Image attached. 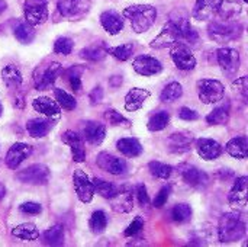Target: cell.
Returning <instances> with one entry per match:
<instances>
[{
  "label": "cell",
  "instance_id": "obj_38",
  "mask_svg": "<svg viewBox=\"0 0 248 247\" xmlns=\"http://www.w3.org/2000/svg\"><path fill=\"white\" fill-rule=\"evenodd\" d=\"M93 188H94V194L100 195L105 199H110L116 194V191H118L116 185H113V183H110L108 181L99 179V178H96L93 181Z\"/></svg>",
  "mask_w": 248,
  "mask_h": 247
},
{
  "label": "cell",
  "instance_id": "obj_7",
  "mask_svg": "<svg viewBox=\"0 0 248 247\" xmlns=\"http://www.w3.org/2000/svg\"><path fill=\"white\" fill-rule=\"evenodd\" d=\"M23 13L26 22L32 26L45 23L48 20V0H26Z\"/></svg>",
  "mask_w": 248,
  "mask_h": 247
},
{
  "label": "cell",
  "instance_id": "obj_45",
  "mask_svg": "<svg viewBox=\"0 0 248 247\" xmlns=\"http://www.w3.org/2000/svg\"><path fill=\"white\" fill-rule=\"evenodd\" d=\"M83 70L84 68L80 66H73L65 71L68 84L73 89V92H76V93L81 90V73H83Z\"/></svg>",
  "mask_w": 248,
  "mask_h": 247
},
{
  "label": "cell",
  "instance_id": "obj_10",
  "mask_svg": "<svg viewBox=\"0 0 248 247\" xmlns=\"http://www.w3.org/2000/svg\"><path fill=\"white\" fill-rule=\"evenodd\" d=\"M96 163L97 166L110 173V175H115V176H121V175H125L126 170H128V163L125 159H121V157H116L110 153H106V151H102L97 154L96 157Z\"/></svg>",
  "mask_w": 248,
  "mask_h": 247
},
{
  "label": "cell",
  "instance_id": "obj_15",
  "mask_svg": "<svg viewBox=\"0 0 248 247\" xmlns=\"http://www.w3.org/2000/svg\"><path fill=\"white\" fill-rule=\"evenodd\" d=\"M176 42H182L180 33H179L177 28L171 22H167L163 26L161 32L151 41L150 47L154 48V49H163V48L174 45Z\"/></svg>",
  "mask_w": 248,
  "mask_h": 247
},
{
  "label": "cell",
  "instance_id": "obj_52",
  "mask_svg": "<svg viewBox=\"0 0 248 247\" xmlns=\"http://www.w3.org/2000/svg\"><path fill=\"white\" fill-rule=\"evenodd\" d=\"M179 118L183 119V121H198L201 118V115H199L198 111L183 106V108L179 109Z\"/></svg>",
  "mask_w": 248,
  "mask_h": 247
},
{
  "label": "cell",
  "instance_id": "obj_32",
  "mask_svg": "<svg viewBox=\"0 0 248 247\" xmlns=\"http://www.w3.org/2000/svg\"><path fill=\"white\" fill-rule=\"evenodd\" d=\"M230 115H231V106L230 102H225L224 105L215 108L206 116V122L211 125H225L230 121Z\"/></svg>",
  "mask_w": 248,
  "mask_h": 247
},
{
  "label": "cell",
  "instance_id": "obj_2",
  "mask_svg": "<svg viewBox=\"0 0 248 247\" xmlns=\"http://www.w3.org/2000/svg\"><path fill=\"white\" fill-rule=\"evenodd\" d=\"M124 17L131 20L134 32L142 33L154 25L157 19V9L151 4H132L124 10Z\"/></svg>",
  "mask_w": 248,
  "mask_h": 247
},
{
  "label": "cell",
  "instance_id": "obj_8",
  "mask_svg": "<svg viewBox=\"0 0 248 247\" xmlns=\"http://www.w3.org/2000/svg\"><path fill=\"white\" fill-rule=\"evenodd\" d=\"M171 60L176 67L183 71L193 70L198 63L190 47L185 42H176L174 45H171Z\"/></svg>",
  "mask_w": 248,
  "mask_h": 247
},
{
  "label": "cell",
  "instance_id": "obj_43",
  "mask_svg": "<svg viewBox=\"0 0 248 247\" xmlns=\"http://www.w3.org/2000/svg\"><path fill=\"white\" fill-rule=\"evenodd\" d=\"M134 48H135V45L132 42H128V44H122V45H118L113 48H108V54H110L112 57H115L119 61H128L132 57Z\"/></svg>",
  "mask_w": 248,
  "mask_h": 247
},
{
  "label": "cell",
  "instance_id": "obj_51",
  "mask_svg": "<svg viewBox=\"0 0 248 247\" xmlns=\"http://www.w3.org/2000/svg\"><path fill=\"white\" fill-rule=\"evenodd\" d=\"M232 87H234L235 90H238V92L241 93V96H243L244 102H247V99H248V77L247 76H243V77L237 79V80L232 83Z\"/></svg>",
  "mask_w": 248,
  "mask_h": 247
},
{
  "label": "cell",
  "instance_id": "obj_58",
  "mask_svg": "<svg viewBox=\"0 0 248 247\" xmlns=\"http://www.w3.org/2000/svg\"><path fill=\"white\" fill-rule=\"evenodd\" d=\"M1 112H3V106H1V103H0V116H1Z\"/></svg>",
  "mask_w": 248,
  "mask_h": 247
},
{
  "label": "cell",
  "instance_id": "obj_49",
  "mask_svg": "<svg viewBox=\"0 0 248 247\" xmlns=\"http://www.w3.org/2000/svg\"><path fill=\"white\" fill-rule=\"evenodd\" d=\"M144 229V220L141 217H137L128 227L126 230L124 231V236L125 237H135L137 234L141 233V230Z\"/></svg>",
  "mask_w": 248,
  "mask_h": 247
},
{
  "label": "cell",
  "instance_id": "obj_29",
  "mask_svg": "<svg viewBox=\"0 0 248 247\" xmlns=\"http://www.w3.org/2000/svg\"><path fill=\"white\" fill-rule=\"evenodd\" d=\"M225 150L230 156L235 157V159H247L248 156V138L246 135L241 137H235L232 140H230L225 146Z\"/></svg>",
  "mask_w": 248,
  "mask_h": 247
},
{
  "label": "cell",
  "instance_id": "obj_13",
  "mask_svg": "<svg viewBox=\"0 0 248 247\" xmlns=\"http://www.w3.org/2000/svg\"><path fill=\"white\" fill-rule=\"evenodd\" d=\"M73 185H74V191L78 197V199L84 204L92 202L93 195H94V188H93V182L89 179V176L77 169L73 173Z\"/></svg>",
  "mask_w": 248,
  "mask_h": 247
},
{
  "label": "cell",
  "instance_id": "obj_34",
  "mask_svg": "<svg viewBox=\"0 0 248 247\" xmlns=\"http://www.w3.org/2000/svg\"><path fill=\"white\" fill-rule=\"evenodd\" d=\"M217 13L219 15V19L231 20V19H235L241 13V6L237 1L222 0V3L219 4Z\"/></svg>",
  "mask_w": 248,
  "mask_h": 247
},
{
  "label": "cell",
  "instance_id": "obj_36",
  "mask_svg": "<svg viewBox=\"0 0 248 247\" xmlns=\"http://www.w3.org/2000/svg\"><path fill=\"white\" fill-rule=\"evenodd\" d=\"M169 124H170V114L166 111H160L148 119L147 127L151 132H158V131H163L164 128H167Z\"/></svg>",
  "mask_w": 248,
  "mask_h": 247
},
{
  "label": "cell",
  "instance_id": "obj_23",
  "mask_svg": "<svg viewBox=\"0 0 248 247\" xmlns=\"http://www.w3.org/2000/svg\"><path fill=\"white\" fill-rule=\"evenodd\" d=\"M105 137H106V127L103 124L94 121L86 122L83 128V140H86L89 144L99 146L103 143Z\"/></svg>",
  "mask_w": 248,
  "mask_h": 247
},
{
  "label": "cell",
  "instance_id": "obj_6",
  "mask_svg": "<svg viewBox=\"0 0 248 247\" xmlns=\"http://www.w3.org/2000/svg\"><path fill=\"white\" fill-rule=\"evenodd\" d=\"M92 7V0H58V13L68 20H78L89 13Z\"/></svg>",
  "mask_w": 248,
  "mask_h": 247
},
{
  "label": "cell",
  "instance_id": "obj_12",
  "mask_svg": "<svg viewBox=\"0 0 248 247\" xmlns=\"http://www.w3.org/2000/svg\"><path fill=\"white\" fill-rule=\"evenodd\" d=\"M179 173L185 181V183L192 188H205L209 182V176L193 165L182 163L179 166Z\"/></svg>",
  "mask_w": 248,
  "mask_h": 247
},
{
  "label": "cell",
  "instance_id": "obj_27",
  "mask_svg": "<svg viewBox=\"0 0 248 247\" xmlns=\"http://www.w3.org/2000/svg\"><path fill=\"white\" fill-rule=\"evenodd\" d=\"M222 0H196L193 9V17L198 20H206L217 13Z\"/></svg>",
  "mask_w": 248,
  "mask_h": 247
},
{
  "label": "cell",
  "instance_id": "obj_42",
  "mask_svg": "<svg viewBox=\"0 0 248 247\" xmlns=\"http://www.w3.org/2000/svg\"><path fill=\"white\" fill-rule=\"evenodd\" d=\"M89 226H90L92 233H94V234H102V233L106 230V226H108V217H106L105 211H102V210L94 211V213L92 214V217H90Z\"/></svg>",
  "mask_w": 248,
  "mask_h": 247
},
{
  "label": "cell",
  "instance_id": "obj_4",
  "mask_svg": "<svg viewBox=\"0 0 248 247\" xmlns=\"http://www.w3.org/2000/svg\"><path fill=\"white\" fill-rule=\"evenodd\" d=\"M62 74V67L60 63L51 61L45 66H39L33 71V84L36 90H46L55 80Z\"/></svg>",
  "mask_w": 248,
  "mask_h": 247
},
{
  "label": "cell",
  "instance_id": "obj_25",
  "mask_svg": "<svg viewBox=\"0 0 248 247\" xmlns=\"http://www.w3.org/2000/svg\"><path fill=\"white\" fill-rule=\"evenodd\" d=\"M32 108L36 112L45 115L46 118H57L61 114V108L58 106V103L55 100H52L51 98H46V96H39V98L33 99Z\"/></svg>",
  "mask_w": 248,
  "mask_h": 247
},
{
  "label": "cell",
  "instance_id": "obj_35",
  "mask_svg": "<svg viewBox=\"0 0 248 247\" xmlns=\"http://www.w3.org/2000/svg\"><path fill=\"white\" fill-rule=\"evenodd\" d=\"M13 33H15V38H16L20 44H31V42L35 39V35H36L33 26L29 25L28 22L19 23V25L15 28Z\"/></svg>",
  "mask_w": 248,
  "mask_h": 247
},
{
  "label": "cell",
  "instance_id": "obj_59",
  "mask_svg": "<svg viewBox=\"0 0 248 247\" xmlns=\"http://www.w3.org/2000/svg\"><path fill=\"white\" fill-rule=\"evenodd\" d=\"M243 1H248V0H243Z\"/></svg>",
  "mask_w": 248,
  "mask_h": 247
},
{
  "label": "cell",
  "instance_id": "obj_5",
  "mask_svg": "<svg viewBox=\"0 0 248 247\" xmlns=\"http://www.w3.org/2000/svg\"><path fill=\"white\" fill-rule=\"evenodd\" d=\"M196 87H198L199 99L206 105L217 103V102L222 100L224 96H225V87L219 80L202 79V80L198 82Z\"/></svg>",
  "mask_w": 248,
  "mask_h": 247
},
{
  "label": "cell",
  "instance_id": "obj_9",
  "mask_svg": "<svg viewBox=\"0 0 248 247\" xmlns=\"http://www.w3.org/2000/svg\"><path fill=\"white\" fill-rule=\"evenodd\" d=\"M17 181H20L22 183H28V185H45L49 179V169L45 165L36 163V165H31L28 167H25L23 170H19L16 173Z\"/></svg>",
  "mask_w": 248,
  "mask_h": 247
},
{
  "label": "cell",
  "instance_id": "obj_41",
  "mask_svg": "<svg viewBox=\"0 0 248 247\" xmlns=\"http://www.w3.org/2000/svg\"><path fill=\"white\" fill-rule=\"evenodd\" d=\"M148 169H150V173L157 178V179H163V181H167L171 173H173V166L170 165H166V163H161V162H150L148 163Z\"/></svg>",
  "mask_w": 248,
  "mask_h": 247
},
{
  "label": "cell",
  "instance_id": "obj_54",
  "mask_svg": "<svg viewBox=\"0 0 248 247\" xmlns=\"http://www.w3.org/2000/svg\"><path fill=\"white\" fill-rule=\"evenodd\" d=\"M89 100H90L92 105H99V103L103 100V89H102L100 86L94 87V89L90 92V95H89Z\"/></svg>",
  "mask_w": 248,
  "mask_h": 247
},
{
  "label": "cell",
  "instance_id": "obj_31",
  "mask_svg": "<svg viewBox=\"0 0 248 247\" xmlns=\"http://www.w3.org/2000/svg\"><path fill=\"white\" fill-rule=\"evenodd\" d=\"M12 236L19 239V240H25V242H33L39 239V231L36 229L35 224L32 223H23L16 226L12 230Z\"/></svg>",
  "mask_w": 248,
  "mask_h": 247
},
{
  "label": "cell",
  "instance_id": "obj_24",
  "mask_svg": "<svg viewBox=\"0 0 248 247\" xmlns=\"http://www.w3.org/2000/svg\"><path fill=\"white\" fill-rule=\"evenodd\" d=\"M100 23L109 35H118L124 29V17L115 10H105L100 15Z\"/></svg>",
  "mask_w": 248,
  "mask_h": 247
},
{
  "label": "cell",
  "instance_id": "obj_18",
  "mask_svg": "<svg viewBox=\"0 0 248 247\" xmlns=\"http://www.w3.org/2000/svg\"><path fill=\"white\" fill-rule=\"evenodd\" d=\"M132 67L138 74L145 76V77L155 76L163 71V64L155 57H151V55H138L132 61Z\"/></svg>",
  "mask_w": 248,
  "mask_h": 247
},
{
  "label": "cell",
  "instance_id": "obj_53",
  "mask_svg": "<svg viewBox=\"0 0 248 247\" xmlns=\"http://www.w3.org/2000/svg\"><path fill=\"white\" fill-rule=\"evenodd\" d=\"M135 195H137V198H138V202H140L142 207L148 205L150 197H148V192H147V188H145L144 183H140V185L135 186Z\"/></svg>",
  "mask_w": 248,
  "mask_h": 247
},
{
  "label": "cell",
  "instance_id": "obj_17",
  "mask_svg": "<svg viewBox=\"0 0 248 247\" xmlns=\"http://www.w3.org/2000/svg\"><path fill=\"white\" fill-rule=\"evenodd\" d=\"M32 154V146H29V144H25V143H15L10 148H9V151H7V154H6V157H4V163H6V166L9 167V169H17L29 156Z\"/></svg>",
  "mask_w": 248,
  "mask_h": 247
},
{
  "label": "cell",
  "instance_id": "obj_28",
  "mask_svg": "<svg viewBox=\"0 0 248 247\" xmlns=\"http://www.w3.org/2000/svg\"><path fill=\"white\" fill-rule=\"evenodd\" d=\"M116 148L121 151V154H124L125 157H129V159L138 157L144 151L142 144L137 138H121L116 143Z\"/></svg>",
  "mask_w": 248,
  "mask_h": 247
},
{
  "label": "cell",
  "instance_id": "obj_1",
  "mask_svg": "<svg viewBox=\"0 0 248 247\" xmlns=\"http://www.w3.org/2000/svg\"><path fill=\"white\" fill-rule=\"evenodd\" d=\"M247 223L240 213H225L219 218L218 239L221 243H235L246 237Z\"/></svg>",
  "mask_w": 248,
  "mask_h": 247
},
{
  "label": "cell",
  "instance_id": "obj_37",
  "mask_svg": "<svg viewBox=\"0 0 248 247\" xmlns=\"http://www.w3.org/2000/svg\"><path fill=\"white\" fill-rule=\"evenodd\" d=\"M108 55V48L105 45H92L80 51V57L87 61H102Z\"/></svg>",
  "mask_w": 248,
  "mask_h": 247
},
{
  "label": "cell",
  "instance_id": "obj_44",
  "mask_svg": "<svg viewBox=\"0 0 248 247\" xmlns=\"http://www.w3.org/2000/svg\"><path fill=\"white\" fill-rule=\"evenodd\" d=\"M171 218H173V221H176L179 224L187 223L192 218V207L185 202L174 205L171 210Z\"/></svg>",
  "mask_w": 248,
  "mask_h": 247
},
{
  "label": "cell",
  "instance_id": "obj_20",
  "mask_svg": "<svg viewBox=\"0 0 248 247\" xmlns=\"http://www.w3.org/2000/svg\"><path fill=\"white\" fill-rule=\"evenodd\" d=\"M195 147H196L198 154L203 160H208V162L217 160L224 153V147L212 138H199L195 141Z\"/></svg>",
  "mask_w": 248,
  "mask_h": 247
},
{
  "label": "cell",
  "instance_id": "obj_33",
  "mask_svg": "<svg viewBox=\"0 0 248 247\" xmlns=\"http://www.w3.org/2000/svg\"><path fill=\"white\" fill-rule=\"evenodd\" d=\"M42 243L46 246H61L64 245V227L57 224L48 229L42 234Z\"/></svg>",
  "mask_w": 248,
  "mask_h": 247
},
{
  "label": "cell",
  "instance_id": "obj_14",
  "mask_svg": "<svg viewBox=\"0 0 248 247\" xmlns=\"http://www.w3.org/2000/svg\"><path fill=\"white\" fill-rule=\"evenodd\" d=\"M110 208L118 214L131 213L134 208V194L131 186H121L118 188L116 194L109 199Z\"/></svg>",
  "mask_w": 248,
  "mask_h": 247
},
{
  "label": "cell",
  "instance_id": "obj_40",
  "mask_svg": "<svg viewBox=\"0 0 248 247\" xmlns=\"http://www.w3.org/2000/svg\"><path fill=\"white\" fill-rule=\"evenodd\" d=\"M54 96H55V102L58 103V106L64 111H74L77 106V102L74 99V96H71L70 93H67L64 89H54Z\"/></svg>",
  "mask_w": 248,
  "mask_h": 247
},
{
  "label": "cell",
  "instance_id": "obj_50",
  "mask_svg": "<svg viewBox=\"0 0 248 247\" xmlns=\"http://www.w3.org/2000/svg\"><path fill=\"white\" fill-rule=\"evenodd\" d=\"M19 211L22 214H29V215H38L42 213V207L36 202H23L19 205Z\"/></svg>",
  "mask_w": 248,
  "mask_h": 247
},
{
  "label": "cell",
  "instance_id": "obj_26",
  "mask_svg": "<svg viewBox=\"0 0 248 247\" xmlns=\"http://www.w3.org/2000/svg\"><path fill=\"white\" fill-rule=\"evenodd\" d=\"M54 127V122L46 118H32L26 122V131L32 138L45 137Z\"/></svg>",
  "mask_w": 248,
  "mask_h": 247
},
{
  "label": "cell",
  "instance_id": "obj_55",
  "mask_svg": "<svg viewBox=\"0 0 248 247\" xmlns=\"http://www.w3.org/2000/svg\"><path fill=\"white\" fill-rule=\"evenodd\" d=\"M122 76H113V77H110V80H109V83H110V86H113V87H119L121 84H122Z\"/></svg>",
  "mask_w": 248,
  "mask_h": 247
},
{
  "label": "cell",
  "instance_id": "obj_48",
  "mask_svg": "<svg viewBox=\"0 0 248 247\" xmlns=\"http://www.w3.org/2000/svg\"><path fill=\"white\" fill-rule=\"evenodd\" d=\"M170 194H171V185L163 186V188L158 191V194L155 195V198H154V201H153V205H154L155 208H163V207L167 204V201H169V198H170Z\"/></svg>",
  "mask_w": 248,
  "mask_h": 247
},
{
  "label": "cell",
  "instance_id": "obj_46",
  "mask_svg": "<svg viewBox=\"0 0 248 247\" xmlns=\"http://www.w3.org/2000/svg\"><path fill=\"white\" fill-rule=\"evenodd\" d=\"M105 119H106V122L109 124V125H112V127H124V128H131V125H132V122L129 121V119H126L124 115H121L118 111H115V109H108L106 112H105Z\"/></svg>",
  "mask_w": 248,
  "mask_h": 247
},
{
  "label": "cell",
  "instance_id": "obj_21",
  "mask_svg": "<svg viewBox=\"0 0 248 247\" xmlns=\"http://www.w3.org/2000/svg\"><path fill=\"white\" fill-rule=\"evenodd\" d=\"M62 143H65L70 147L73 160L76 163H83L86 160V148L81 135H78L73 130H68L62 134Z\"/></svg>",
  "mask_w": 248,
  "mask_h": 247
},
{
  "label": "cell",
  "instance_id": "obj_22",
  "mask_svg": "<svg viewBox=\"0 0 248 247\" xmlns=\"http://www.w3.org/2000/svg\"><path fill=\"white\" fill-rule=\"evenodd\" d=\"M150 96H151V93L147 89H141V87L131 89L125 96V109L129 111V112L140 111Z\"/></svg>",
  "mask_w": 248,
  "mask_h": 247
},
{
  "label": "cell",
  "instance_id": "obj_3",
  "mask_svg": "<svg viewBox=\"0 0 248 247\" xmlns=\"http://www.w3.org/2000/svg\"><path fill=\"white\" fill-rule=\"evenodd\" d=\"M241 33H243V25L240 22H235L234 19H231V20H225V19L214 20L208 26L209 38L218 44L234 41V39L240 38Z\"/></svg>",
  "mask_w": 248,
  "mask_h": 247
},
{
  "label": "cell",
  "instance_id": "obj_57",
  "mask_svg": "<svg viewBox=\"0 0 248 247\" xmlns=\"http://www.w3.org/2000/svg\"><path fill=\"white\" fill-rule=\"evenodd\" d=\"M4 194H6V188H4V186H3V185L0 183V199H1L3 197H4Z\"/></svg>",
  "mask_w": 248,
  "mask_h": 247
},
{
  "label": "cell",
  "instance_id": "obj_11",
  "mask_svg": "<svg viewBox=\"0 0 248 247\" xmlns=\"http://www.w3.org/2000/svg\"><path fill=\"white\" fill-rule=\"evenodd\" d=\"M228 202L237 211H244L248 204V178L240 176L235 179L234 186L228 195Z\"/></svg>",
  "mask_w": 248,
  "mask_h": 247
},
{
  "label": "cell",
  "instance_id": "obj_30",
  "mask_svg": "<svg viewBox=\"0 0 248 247\" xmlns=\"http://www.w3.org/2000/svg\"><path fill=\"white\" fill-rule=\"evenodd\" d=\"M1 79L9 89H19L23 82L22 73L15 64H9L1 70Z\"/></svg>",
  "mask_w": 248,
  "mask_h": 247
},
{
  "label": "cell",
  "instance_id": "obj_56",
  "mask_svg": "<svg viewBox=\"0 0 248 247\" xmlns=\"http://www.w3.org/2000/svg\"><path fill=\"white\" fill-rule=\"evenodd\" d=\"M6 7H7L6 1H4V0H0V15L6 10Z\"/></svg>",
  "mask_w": 248,
  "mask_h": 247
},
{
  "label": "cell",
  "instance_id": "obj_47",
  "mask_svg": "<svg viewBox=\"0 0 248 247\" xmlns=\"http://www.w3.org/2000/svg\"><path fill=\"white\" fill-rule=\"evenodd\" d=\"M73 47H74V42H73L71 38H68V36H60L54 42V52L55 54H60V55H68V54H71Z\"/></svg>",
  "mask_w": 248,
  "mask_h": 247
},
{
  "label": "cell",
  "instance_id": "obj_16",
  "mask_svg": "<svg viewBox=\"0 0 248 247\" xmlns=\"http://www.w3.org/2000/svg\"><path fill=\"white\" fill-rule=\"evenodd\" d=\"M218 64L227 74H235L240 70V52L234 48H219L217 51Z\"/></svg>",
  "mask_w": 248,
  "mask_h": 247
},
{
  "label": "cell",
  "instance_id": "obj_39",
  "mask_svg": "<svg viewBox=\"0 0 248 247\" xmlns=\"http://www.w3.org/2000/svg\"><path fill=\"white\" fill-rule=\"evenodd\" d=\"M182 96H183V87H182V84L179 82H171V83H169L163 89V92L160 95V99L167 103V102H174V100L180 99Z\"/></svg>",
  "mask_w": 248,
  "mask_h": 247
},
{
  "label": "cell",
  "instance_id": "obj_19",
  "mask_svg": "<svg viewBox=\"0 0 248 247\" xmlns=\"http://www.w3.org/2000/svg\"><path fill=\"white\" fill-rule=\"evenodd\" d=\"M193 141H195V138H193L192 132H187V131L173 132L167 138V147L171 153L183 154V153H187L192 150Z\"/></svg>",
  "mask_w": 248,
  "mask_h": 247
}]
</instances>
